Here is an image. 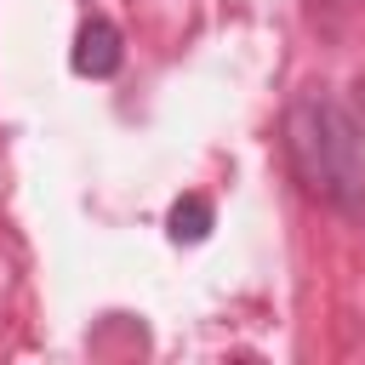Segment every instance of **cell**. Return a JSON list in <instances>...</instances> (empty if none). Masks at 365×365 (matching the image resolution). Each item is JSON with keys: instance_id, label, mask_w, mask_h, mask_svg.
<instances>
[{"instance_id": "3957f363", "label": "cell", "mask_w": 365, "mask_h": 365, "mask_svg": "<svg viewBox=\"0 0 365 365\" xmlns=\"http://www.w3.org/2000/svg\"><path fill=\"white\" fill-rule=\"evenodd\" d=\"M165 228H171L177 245H200V240L211 234V200H205V194H182V200L171 205Z\"/></svg>"}, {"instance_id": "7a4b0ae2", "label": "cell", "mask_w": 365, "mask_h": 365, "mask_svg": "<svg viewBox=\"0 0 365 365\" xmlns=\"http://www.w3.org/2000/svg\"><path fill=\"white\" fill-rule=\"evenodd\" d=\"M120 29L114 23H103V17H86L80 23V34H74V74H86V80H108L114 68H120Z\"/></svg>"}, {"instance_id": "6da1fadb", "label": "cell", "mask_w": 365, "mask_h": 365, "mask_svg": "<svg viewBox=\"0 0 365 365\" xmlns=\"http://www.w3.org/2000/svg\"><path fill=\"white\" fill-rule=\"evenodd\" d=\"M285 154L308 194L331 205H359V137L331 97H302L285 114Z\"/></svg>"}]
</instances>
